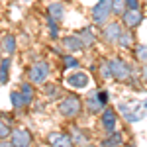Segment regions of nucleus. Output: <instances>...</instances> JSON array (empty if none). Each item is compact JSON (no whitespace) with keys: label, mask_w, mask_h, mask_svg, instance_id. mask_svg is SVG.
<instances>
[{"label":"nucleus","mask_w":147,"mask_h":147,"mask_svg":"<svg viewBox=\"0 0 147 147\" xmlns=\"http://www.w3.org/2000/svg\"><path fill=\"white\" fill-rule=\"evenodd\" d=\"M122 143H124V136L118 131H112V134H108V137H104L102 147H122Z\"/></svg>","instance_id":"14"},{"label":"nucleus","mask_w":147,"mask_h":147,"mask_svg":"<svg viewBox=\"0 0 147 147\" xmlns=\"http://www.w3.org/2000/svg\"><path fill=\"white\" fill-rule=\"evenodd\" d=\"M118 47H122V49H131L134 47V34L131 32H127V30H122V34L118 37Z\"/></svg>","instance_id":"15"},{"label":"nucleus","mask_w":147,"mask_h":147,"mask_svg":"<svg viewBox=\"0 0 147 147\" xmlns=\"http://www.w3.org/2000/svg\"><path fill=\"white\" fill-rule=\"evenodd\" d=\"M100 77L104 80H108L112 77V73H110V63H108V61H102L100 63Z\"/></svg>","instance_id":"25"},{"label":"nucleus","mask_w":147,"mask_h":147,"mask_svg":"<svg viewBox=\"0 0 147 147\" xmlns=\"http://www.w3.org/2000/svg\"><path fill=\"white\" fill-rule=\"evenodd\" d=\"M2 49H4L6 55L16 53V37H14V35H6V37L2 39Z\"/></svg>","instance_id":"18"},{"label":"nucleus","mask_w":147,"mask_h":147,"mask_svg":"<svg viewBox=\"0 0 147 147\" xmlns=\"http://www.w3.org/2000/svg\"><path fill=\"white\" fill-rule=\"evenodd\" d=\"M88 82H90L88 75H86V73H80V71L71 73V75L67 77V84H69V86H73V88H86Z\"/></svg>","instance_id":"9"},{"label":"nucleus","mask_w":147,"mask_h":147,"mask_svg":"<svg viewBox=\"0 0 147 147\" xmlns=\"http://www.w3.org/2000/svg\"><path fill=\"white\" fill-rule=\"evenodd\" d=\"M145 2H147V0H145Z\"/></svg>","instance_id":"34"},{"label":"nucleus","mask_w":147,"mask_h":147,"mask_svg":"<svg viewBox=\"0 0 147 147\" xmlns=\"http://www.w3.org/2000/svg\"><path fill=\"white\" fill-rule=\"evenodd\" d=\"M71 141L75 143V145H86V141H88V137H86V134L80 129V127H73L71 129Z\"/></svg>","instance_id":"16"},{"label":"nucleus","mask_w":147,"mask_h":147,"mask_svg":"<svg viewBox=\"0 0 147 147\" xmlns=\"http://www.w3.org/2000/svg\"><path fill=\"white\" fill-rule=\"evenodd\" d=\"M10 100H12V106H14V108H16V110H22L24 106H28V104H26V100H24V96H22V92L18 90H14L10 94Z\"/></svg>","instance_id":"21"},{"label":"nucleus","mask_w":147,"mask_h":147,"mask_svg":"<svg viewBox=\"0 0 147 147\" xmlns=\"http://www.w3.org/2000/svg\"><path fill=\"white\" fill-rule=\"evenodd\" d=\"M47 26H49V35L55 39V37H59V22H55L53 18H49L47 16Z\"/></svg>","instance_id":"23"},{"label":"nucleus","mask_w":147,"mask_h":147,"mask_svg":"<svg viewBox=\"0 0 147 147\" xmlns=\"http://www.w3.org/2000/svg\"><path fill=\"white\" fill-rule=\"evenodd\" d=\"M8 71H10V59H2L0 61V84L8 82Z\"/></svg>","instance_id":"20"},{"label":"nucleus","mask_w":147,"mask_h":147,"mask_svg":"<svg viewBox=\"0 0 147 147\" xmlns=\"http://www.w3.org/2000/svg\"><path fill=\"white\" fill-rule=\"evenodd\" d=\"M125 10H139V0H125Z\"/></svg>","instance_id":"29"},{"label":"nucleus","mask_w":147,"mask_h":147,"mask_svg":"<svg viewBox=\"0 0 147 147\" xmlns=\"http://www.w3.org/2000/svg\"><path fill=\"white\" fill-rule=\"evenodd\" d=\"M10 141L16 147H32L34 136H32L28 129H14L10 134Z\"/></svg>","instance_id":"6"},{"label":"nucleus","mask_w":147,"mask_h":147,"mask_svg":"<svg viewBox=\"0 0 147 147\" xmlns=\"http://www.w3.org/2000/svg\"><path fill=\"white\" fill-rule=\"evenodd\" d=\"M82 110V102H80L79 96H75V94H69L65 96L63 100L59 102V114L63 116V118H69V120H73V118H77Z\"/></svg>","instance_id":"1"},{"label":"nucleus","mask_w":147,"mask_h":147,"mask_svg":"<svg viewBox=\"0 0 147 147\" xmlns=\"http://www.w3.org/2000/svg\"><path fill=\"white\" fill-rule=\"evenodd\" d=\"M47 141H49L51 147H71L73 145L71 137H69L67 134H61V131H51V134L47 136Z\"/></svg>","instance_id":"10"},{"label":"nucleus","mask_w":147,"mask_h":147,"mask_svg":"<svg viewBox=\"0 0 147 147\" xmlns=\"http://www.w3.org/2000/svg\"><path fill=\"white\" fill-rule=\"evenodd\" d=\"M63 47L69 53H79L84 49V43L80 41L79 35H67V37H63Z\"/></svg>","instance_id":"11"},{"label":"nucleus","mask_w":147,"mask_h":147,"mask_svg":"<svg viewBox=\"0 0 147 147\" xmlns=\"http://www.w3.org/2000/svg\"><path fill=\"white\" fill-rule=\"evenodd\" d=\"M20 92H22L26 104H32V100H34V86H32V82H24L20 86Z\"/></svg>","instance_id":"19"},{"label":"nucleus","mask_w":147,"mask_h":147,"mask_svg":"<svg viewBox=\"0 0 147 147\" xmlns=\"http://www.w3.org/2000/svg\"><path fill=\"white\" fill-rule=\"evenodd\" d=\"M63 63H65V67H67V69L79 67V61H77V59H75L73 55H63Z\"/></svg>","instance_id":"26"},{"label":"nucleus","mask_w":147,"mask_h":147,"mask_svg":"<svg viewBox=\"0 0 147 147\" xmlns=\"http://www.w3.org/2000/svg\"><path fill=\"white\" fill-rule=\"evenodd\" d=\"M77 35L80 37V41L84 43V47H90L92 43H94V39H96V37H94V34H92V30H90V28H84V30H80V32H79Z\"/></svg>","instance_id":"17"},{"label":"nucleus","mask_w":147,"mask_h":147,"mask_svg":"<svg viewBox=\"0 0 147 147\" xmlns=\"http://www.w3.org/2000/svg\"><path fill=\"white\" fill-rule=\"evenodd\" d=\"M45 94L49 96V98H57V96L61 94V90H59V86H55V84H47L45 86Z\"/></svg>","instance_id":"27"},{"label":"nucleus","mask_w":147,"mask_h":147,"mask_svg":"<svg viewBox=\"0 0 147 147\" xmlns=\"http://www.w3.org/2000/svg\"><path fill=\"white\" fill-rule=\"evenodd\" d=\"M143 80H145V82H147V63H145V65H143Z\"/></svg>","instance_id":"32"},{"label":"nucleus","mask_w":147,"mask_h":147,"mask_svg":"<svg viewBox=\"0 0 147 147\" xmlns=\"http://www.w3.org/2000/svg\"><path fill=\"white\" fill-rule=\"evenodd\" d=\"M136 59L141 63H147V45H137L136 47Z\"/></svg>","instance_id":"24"},{"label":"nucleus","mask_w":147,"mask_h":147,"mask_svg":"<svg viewBox=\"0 0 147 147\" xmlns=\"http://www.w3.org/2000/svg\"><path fill=\"white\" fill-rule=\"evenodd\" d=\"M28 77H30V82H34V84H43L49 77V65L45 61H37L35 65H32Z\"/></svg>","instance_id":"4"},{"label":"nucleus","mask_w":147,"mask_h":147,"mask_svg":"<svg viewBox=\"0 0 147 147\" xmlns=\"http://www.w3.org/2000/svg\"><path fill=\"white\" fill-rule=\"evenodd\" d=\"M141 22H143V14L139 10H125L124 14H122V24H124L127 30L137 28Z\"/></svg>","instance_id":"8"},{"label":"nucleus","mask_w":147,"mask_h":147,"mask_svg":"<svg viewBox=\"0 0 147 147\" xmlns=\"http://www.w3.org/2000/svg\"><path fill=\"white\" fill-rule=\"evenodd\" d=\"M125 12V0H112V14L114 16H120Z\"/></svg>","instance_id":"22"},{"label":"nucleus","mask_w":147,"mask_h":147,"mask_svg":"<svg viewBox=\"0 0 147 147\" xmlns=\"http://www.w3.org/2000/svg\"><path fill=\"white\" fill-rule=\"evenodd\" d=\"M122 24L120 22H110V24H104V30H102V37H104V41L106 43H110V45H116L118 43V37L122 34Z\"/></svg>","instance_id":"5"},{"label":"nucleus","mask_w":147,"mask_h":147,"mask_svg":"<svg viewBox=\"0 0 147 147\" xmlns=\"http://www.w3.org/2000/svg\"><path fill=\"white\" fill-rule=\"evenodd\" d=\"M86 147H90V145H86Z\"/></svg>","instance_id":"33"},{"label":"nucleus","mask_w":147,"mask_h":147,"mask_svg":"<svg viewBox=\"0 0 147 147\" xmlns=\"http://www.w3.org/2000/svg\"><path fill=\"white\" fill-rule=\"evenodd\" d=\"M116 124H118L116 112H114L112 108H104V112H102V118H100L102 129H104V131H108V134H112V131H116Z\"/></svg>","instance_id":"7"},{"label":"nucleus","mask_w":147,"mask_h":147,"mask_svg":"<svg viewBox=\"0 0 147 147\" xmlns=\"http://www.w3.org/2000/svg\"><path fill=\"white\" fill-rule=\"evenodd\" d=\"M0 147H16V145H14L12 141H4V139H2V141H0Z\"/></svg>","instance_id":"31"},{"label":"nucleus","mask_w":147,"mask_h":147,"mask_svg":"<svg viewBox=\"0 0 147 147\" xmlns=\"http://www.w3.org/2000/svg\"><path fill=\"white\" fill-rule=\"evenodd\" d=\"M47 14H49V18H53L55 22H63V18H65V6H63L61 2H51V4L47 6Z\"/></svg>","instance_id":"12"},{"label":"nucleus","mask_w":147,"mask_h":147,"mask_svg":"<svg viewBox=\"0 0 147 147\" xmlns=\"http://www.w3.org/2000/svg\"><path fill=\"white\" fill-rule=\"evenodd\" d=\"M104 106H106V104L100 100L98 92H96V94H90V96L86 98V110L90 114H98L100 110H104Z\"/></svg>","instance_id":"13"},{"label":"nucleus","mask_w":147,"mask_h":147,"mask_svg":"<svg viewBox=\"0 0 147 147\" xmlns=\"http://www.w3.org/2000/svg\"><path fill=\"white\" fill-rule=\"evenodd\" d=\"M112 14V0H98L92 8V22L96 26H104Z\"/></svg>","instance_id":"2"},{"label":"nucleus","mask_w":147,"mask_h":147,"mask_svg":"<svg viewBox=\"0 0 147 147\" xmlns=\"http://www.w3.org/2000/svg\"><path fill=\"white\" fill-rule=\"evenodd\" d=\"M98 96H100V100L104 102V104L108 102V92H106V90H100V92H98Z\"/></svg>","instance_id":"30"},{"label":"nucleus","mask_w":147,"mask_h":147,"mask_svg":"<svg viewBox=\"0 0 147 147\" xmlns=\"http://www.w3.org/2000/svg\"><path fill=\"white\" fill-rule=\"evenodd\" d=\"M110 63V73H112V79L120 80V82H124L131 77V69L129 65L122 61V59H112V61H108Z\"/></svg>","instance_id":"3"},{"label":"nucleus","mask_w":147,"mask_h":147,"mask_svg":"<svg viewBox=\"0 0 147 147\" xmlns=\"http://www.w3.org/2000/svg\"><path fill=\"white\" fill-rule=\"evenodd\" d=\"M10 134H12L10 125L6 124V122H0V139H6V137H10Z\"/></svg>","instance_id":"28"}]
</instances>
